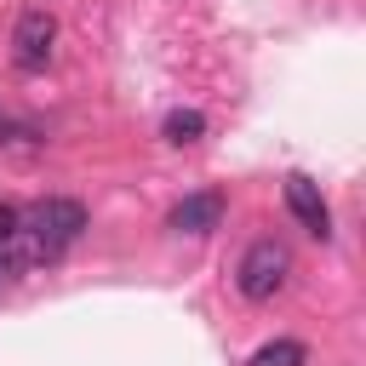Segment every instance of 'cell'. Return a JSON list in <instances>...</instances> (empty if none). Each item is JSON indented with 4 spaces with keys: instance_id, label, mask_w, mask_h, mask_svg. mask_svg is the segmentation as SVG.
Wrapping results in <instances>:
<instances>
[{
    "instance_id": "cell-7",
    "label": "cell",
    "mask_w": 366,
    "mask_h": 366,
    "mask_svg": "<svg viewBox=\"0 0 366 366\" xmlns=\"http://www.w3.org/2000/svg\"><path fill=\"white\" fill-rule=\"evenodd\" d=\"M303 360H309V349H303L297 337H274V343H263L246 366H303Z\"/></svg>"
},
{
    "instance_id": "cell-6",
    "label": "cell",
    "mask_w": 366,
    "mask_h": 366,
    "mask_svg": "<svg viewBox=\"0 0 366 366\" xmlns=\"http://www.w3.org/2000/svg\"><path fill=\"white\" fill-rule=\"evenodd\" d=\"M160 132H166V143H200L206 137V114L200 109H172L160 120Z\"/></svg>"
},
{
    "instance_id": "cell-3",
    "label": "cell",
    "mask_w": 366,
    "mask_h": 366,
    "mask_svg": "<svg viewBox=\"0 0 366 366\" xmlns=\"http://www.w3.org/2000/svg\"><path fill=\"white\" fill-rule=\"evenodd\" d=\"M51 40H57V17H51V11H23L17 29H11V57H17V69H46Z\"/></svg>"
},
{
    "instance_id": "cell-9",
    "label": "cell",
    "mask_w": 366,
    "mask_h": 366,
    "mask_svg": "<svg viewBox=\"0 0 366 366\" xmlns=\"http://www.w3.org/2000/svg\"><path fill=\"white\" fill-rule=\"evenodd\" d=\"M11 274H17V263H11V257H6V252H0V292H6V286H11Z\"/></svg>"
},
{
    "instance_id": "cell-2",
    "label": "cell",
    "mask_w": 366,
    "mask_h": 366,
    "mask_svg": "<svg viewBox=\"0 0 366 366\" xmlns=\"http://www.w3.org/2000/svg\"><path fill=\"white\" fill-rule=\"evenodd\" d=\"M286 274H292V252H286L280 240H252V246L240 252L234 286H240L252 303H263V297H274V292L286 286Z\"/></svg>"
},
{
    "instance_id": "cell-10",
    "label": "cell",
    "mask_w": 366,
    "mask_h": 366,
    "mask_svg": "<svg viewBox=\"0 0 366 366\" xmlns=\"http://www.w3.org/2000/svg\"><path fill=\"white\" fill-rule=\"evenodd\" d=\"M0 126H6V114H0Z\"/></svg>"
},
{
    "instance_id": "cell-5",
    "label": "cell",
    "mask_w": 366,
    "mask_h": 366,
    "mask_svg": "<svg viewBox=\"0 0 366 366\" xmlns=\"http://www.w3.org/2000/svg\"><path fill=\"white\" fill-rule=\"evenodd\" d=\"M217 223H223V194H212V189L183 194V200L172 206V229H177V234H212Z\"/></svg>"
},
{
    "instance_id": "cell-4",
    "label": "cell",
    "mask_w": 366,
    "mask_h": 366,
    "mask_svg": "<svg viewBox=\"0 0 366 366\" xmlns=\"http://www.w3.org/2000/svg\"><path fill=\"white\" fill-rule=\"evenodd\" d=\"M286 206H292V217H297L315 240H326V234H332V206H326V194H320V183H315V177L292 172V177H286Z\"/></svg>"
},
{
    "instance_id": "cell-8",
    "label": "cell",
    "mask_w": 366,
    "mask_h": 366,
    "mask_svg": "<svg viewBox=\"0 0 366 366\" xmlns=\"http://www.w3.org/2000/svg\"><path fill=\"white\" fill-rule=\"evenodd\" d=\"M17 229H23V212H17L11 200H0V252L17 240Z\"/></svg>"
},
{
    "instance_id": "cell-1",
    "label": "cell",
    "mask_w": 366,
    "mask_h": 366,
    "mask_svg": "<svg viewBox=\"0 0 366 366\" xmlns=\"http://www.w3.org/2000/svg\"><path fill=\"white\" fill-rule=\"evenodd\" d=\"M80 234H86V206L69 200V194H46V200H34V206L23 212V229H17V240L6 246V257H11L17 269H23V263H51V257H63Z\"/></svg>"
}]
</instances>
